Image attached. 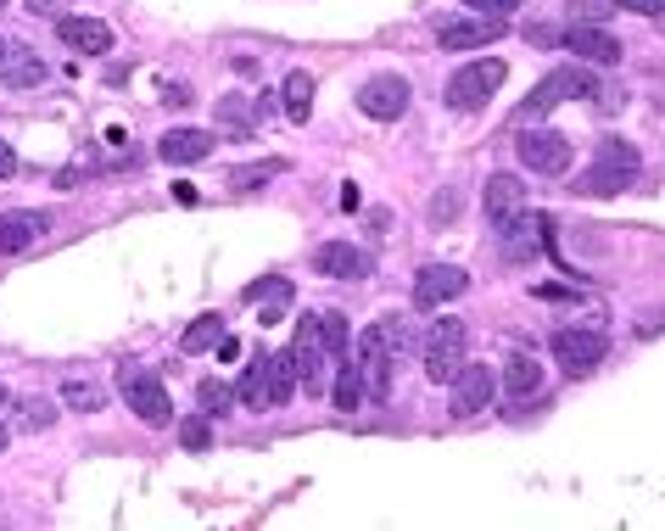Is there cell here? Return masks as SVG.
Wrapping results in <instances>:
<instances>
[{"instance_id": "6da1fadb", "label": "cell", "mask_w": 665, "mask_h": 531, "mask_svg": "<svg viewBox=\"0 0 665 531\" xmlns=\"http://www.w3.org/2000/svg\"><path fill=\"white\" fill-rule=\"evenodd\" d=\"M397 347H403V319H397V314L375 319V324L358 335L353 364H358V375H364V392H369V403H380V398L392 392V358H397Z\"/></svg>"}, {"instance_id": "7a4b0ae2", "label": "cell", "mask_w": 665, "mask_h": 531, "mask_svg": "<svg viewBox=\"0 0 665 531\" xmlns=\"http://www.w3.org/2000/svg\"><path fill=\"white\" fill-rule=\"evenodd\" d=\"M632 179H638V146L621 140V134H609L598 146V163L577 179V190H582V197H621Z\"/></svg>"}, {"instance_id": "3957f363", "label": "cell", "mask_w": 665, "mask_h": 531, "mask_svg": "<svg viewBox=\"0 0 665 531\" xmlns=\"http://www.w3.org/2000/svg\"><path fill=\"white\" fill-rule=\"evenodd\" d=\"M593 95H598V79H593L587 68H577V62H570V68H554V73L526 95V102H520V123H537V118H548L559 102H593Z\"/></svg>"}, {"instance_id": "277c9868", "label": "cell", "mask_w": 665, "mask_h": 531, "mask_svg": "<svg viewBox=\"0 0 665 531\" xmlns=\"http://www.w3.org/2000/svg\"><path fill=\"white\" fill-rule=\"evenodd\" d=\"M503 79H509V68H503L498 57H475V62H464V68L448 79L442 102H448L453 113H482L492 95L503 90Z\"/></svg>"}, {"instance_id": "5b68a950", "label": "cell", "mask_w": 665, "mask_h": 531, "mask_svg": "<svg viewBox=\"0 0 665 531\" xmlns=\"http://www.w3.org/2000/svg\"><path fill=\"white\" fill-rule=\"evenodd\" d=\"M118 392H123L134 420H146V425H168L174 420V403L163 392V380L146 364H118Z\"/></svg>"}, {"instance_id": "8992f818", "label": "cell", "mask_w": 665, "mask_h": 531, "mask_svg": "<svg viewBox=\"0 0 665 531\" xmlns=\"http://www.w3.org/2000/svg\"><path fill=\"white\" fill-rule=\"evenodd\" d=\"M464 324L453 319V314H442V319H431V330H425V375H431L437 386L442 380H453L470 358H464Z\"/></svg>"}, {"instance_id": "52a82bcc", "label": "cell", "mask_w": 665, "mask_h": 531, "mask_svg": "<svg viewBox=\"0 0 665 531\" xmlns=\"http://www.w3.org/2000/svg\"><path fill=\"white\" fill-rule=\"evenodd\" d=\"M554 358H559L565 375H593L609 358V342H604V330L565 324V330H554Z\"/></svg>"}, {"instance_id": "ba28073f", "label": "cell", "mask_w": 665, "mask_h": 531, "mask_svg": "<svg viewBox=\"0 0 665 531\" xmlns=\"http://www.w3.org/2000/svg\"><path fill=\"white\" fill-rule=\"evenodd\" d=\"M408 102H414V90H408L403 73H375V79L358 90V113L375 118V123H397V118L408 113Z\"/></svg>"}, {"instance_id": "9c48e42d", "label": "cell", "mask_w": 665, "mask_h": 531, "mask_svg": "<svg viewBox=\"0 0 665 531\" xmlns=\"http://www.w3.org/2000/svg\"><path fill=\"white\" fill-rule=\"evenodd\" d=\"M514 152H520V163H526L532 174H548V179H559L565 168H570V140L565 134H554V129H526L514 140Z\"/></svg>"}, {"instance_id": "30bf717a", "label": "cell", "mask_w": 665, "mask_h": 531, "mask_svg": "<svg viewBox=\"0 0 665 531\" xmlns=\"http://www.w3.org/2000/svg\"><path fill=\"white\" fill-rule=\"evenodd\" d=\"M292 353H297V375H302L308 392H330V380H336V375H330V364H336V358H330L324 342H319V314H308V319L297 324Z\"/></svg>"}, {"instance_id": "8fae6325", "label": "cell", "mask_w": 665, "mask_h": 531, "mask_svg": "<svg viewBox=\"0 0 665 531\" xmlns=\"http://www.w3.org/2000/svg\"><path fill=\"white\" fill-rule=\"evenodd\" d=\"M532 213V190H526V179H514V174H492L487 179V224L503 235L509 224H520Z\"/></svg>"}, {"instance_id": "7c38bea8", "label": "cell", "mask_w": 665, "mask_h": 531, "mask_svg": "<svg viewBox=\"0 0 665 531\" xmlns=\"http://www.w3.org/2000/svg\"><path fill=\"white\" fill-rule=\"evenodd\" d=\"M448 386H453V403H448V409H453V420L482 414V409L498 398V375H492L487 364H464V369H459Z\"/></svg>"}, {"instance_id": "4fadbf2b", "label": "cell", "mask_w": 665, "mask_h": 531, "mask_svg": "<svg viewBox=\"0 0 665 531\" xmlns=\"http://www.w3.org/2000/svg\"><path fill=\"white\" fill-rule=\"evenodd\" d=\"M470 292V274L459 269V263H425L419 274H414V303L419 308H442V303H453V297H464Z\"/></svg>"}, {"instance_id": "5bb4252c", "label": "cell", "mask_w": 665, "mask_h": 531, "mask_svg": "<svg viewBox=\"0 0 665 531\" xmlns=\"http://www.w3.org/2000/svg\"><path fill=\"white\" fill-rule=\"evenodd\" d=\"M498 28H503V23L475 17V12H464V17H437V45H442V51H475V45H492Z\"/></svg>"}, {"instance_id": "9a60e30c", "label": "cell", "mask_w": 665, "mask_h": 531, "mask_svg": "<svg viewBox=\"0 0 665 531\" xmlns=\"http://www.w3.org/2000/svg\"><path fill=\"white\" fill-rule=\"evenodd\" d=\"M565 45H570V51H577V62H587V68H615V62H621V39H615L609 28L570 23V28H565Z\"/></svg>"}, {"instance_id": "2e32d148", "label": "cell", "mask_w": 665, "mask_h": 531, "mask_svg": "<svg viewBox=\"0 0 665 531\" xmlns=\"http://www.w3.org/2000/svg\"><path fill=\"white\" fill-rule=\"evenodd\" d=\"M57 39L73 57H107L112 51V28L102 17H57Z\"/></svg>"}, {"instance_id": "e0dca14e", "label": "cell", "mask_w": 665, "mask_h": 531, "mask_svg": "<svg viewBox=\"0 0 665 531\" xmlns=\"http://www.w3.org/2000/svg\"><path fill=\"white\" fill-rule=\"evenodd\" d=\"M213 146H218V140H213L207 129H168V134L157 140V157L174 163V168H190V163H207Z\"/></svg>"}, {"instance_id": "ac0fdd59", "label": "cell", "mask_w": 665, "mask_h": 531, "mask_svg": "<svg viewBox=\"0 0 665 531\" xmlns=\"http://www.w3.org/2000/svg\"><path fill=\"white\" fill-rule=\"evenodd\" d=\"M247 303H258V324H280L297 303V285L285 274H269V280H252L247 285Z\"/></svg>"}, {"instance_id": "d6986e66", "label": "cell", "mask_w": 665, "mask_h": 531, "mask_svg": "<svg viewBox=\"0 0 665 531\" xmlns=\"http://www.w3.org/2000/svg\"><path fill=\"white\" fill-rule=\"evenodd\" d=\"M313 269L330 274V280H364L369 274V252L353 247V240H324V247L313 252Z\"/></svg>"}, {"instance_id": "ffe728a7", "label": "cell", "mask_w": 665, "mask_h": 531, "mask_svg": "<svg viewBox=\"0 0 665 531\" xmlns=\"http://www.w3.org/2000/svg\"><path fill=\"white\" fill-rule=\"evenodd\" d=\"M45 224H51V219H45V213H7V219H0V258H17V252H28L34 247V240L45 235Z\"/></svg>"}, {"instance_id": "44dd1931", "label": "cell", "mask_w": 665, "mask_h": 531, "mask_svg": "<svg viewBox=\"0 0 665 531\" xmlns=\"http://www.w3.org/2000/svg\"><path fill=\"white\" fill-rule=\"evenodd\" d=\"M45 73H51V68H45L39 51H28V45H12L7 62H0V79H7L12 90H34V84H45Z\"/></svg>"}, {"instance_id": "7402d4cb", "label": "cell", "mask_w": 665, "mask_h": 531, "mask_svg": "<svg viewBox=\"0 0 665 531\" xmlns=\"http://www.w3.org/2000/svg\"><path fill=\"white\" fill-rule=\"evenodd\" d=\"M543 229H548V219H520V224H509L498 240H503V258H514V263H526V258H537V247H543Z\"/></svg>"}, {"instance_id": "603a6c76", "label": "cell", "mask_w": 665, "mask_h": 531, "mask_svg": "<svg viewBox=\"0 0 665 531\" xmlns=\"http://www.w3.org/2000/svg\"><path fill=\"white\" fill-rule=\"evenodd\" d=\"M297 353L285 347V353H269V409H285L297 398Z\"/></svg>"}, {"instance_id": "cb8c5ba5", "label": "cell", "mask_w": 665, "mask_h": 531, "mask_svg": "<svg viewBox=\"0 0 665 531\" xmlns=\"http://www.w3.org/2000/svg\"><path fill=\"white\" fill-rule=\"evenodd\" d=\"M263 118V102H252V95H224L218 102V123H229V140H252Z\"/></svg>"}, {"instance_id": "d4e9b609", "label": "cell", "mask_w": 665, "mask_h": 531, "mask_svg": "<svg viewBox=\"0 0 665 531\" xmlns=\"http://www.w3.org/2000/svg\"><path fill=\"white\" fill-rule=\"evenodd\" d=\"M503 386H509V398H514V403L537 398V392H543V364H537L532 353H514L509 369H503Z\"/></svg>"}, {"instance_id": "484cf974", "label": "cell", "mask_w": 665, "mask_h": 531, "mask_svg": "<svg viewBox=\"0 0 665 531\" xmlns=\"http://www.w3.org/2000/svg\"><path fill=\"white\" fill-rule=\"evenodd\" d=\"M330 403H336L342 414H353V409H364V403H369L364 375H358V364H353V358H347V364H336V380H330Z\"/></svg>"}, {"instance_id": "4316f807", "label": "cell", "mask_w": 665, "mask_h": 531, "mask_svg": "<svg viewBox=\"0 0 665 531\" xmlns=\"http://www.w3.org/2000/svg\"><path fill=\"white\" fill-rule=\"evenodd\" d=\"M224 314H197L185 324V335H179V353H207V347H218L224 342Z\"/></svg>"}, {"instance_id": "83f0119b", "label": "cell", "mask_w": 665, "mask_h": 531, "mask_svg": "<svg viewBox=\"0 0 665 531\" xmlns=\"http://www.w3.org/2000/svg\"><path fill=\"white\" fill-rule=\"evenodd\" d=\"M235 398H241L247 409H258V414L269 409V353L247 364V375H241V386H235Z\"/></svg>"}, {"instance_id": "f1b7e54d", "label": "cell", "mask_w": 665, "mask_h": 531, "mask_svg": "<svg viewBox=\"0 0 665 531\" xmlns=\"http://www.w3.org/2000/svg\"><path fill=\"white\" fill-rule=\"evenodd\" d=\"M319 342H324V353L336 358V364L353 358V335H347V319L342 314H319Z\"/></svg>"}, {"instance_id": "f546056e", "label": "cell", "mask_w": 665, "mask_h": 531, "mask_svg": "<svg viewBox=\"0 0 665 531\" xmlns=\"http://www.w3.org/2000/svg\"><path fill=\"white\" fill-rule=\"evenodd\" d=\"M308 113H313V79L308 73H285V118L308 123Z\"/></svg>"}, {"instance_id": "4dcf8cb0", "label": "cell", "mask_w": 665, "mask_h": 531, "mask_svg": "<svg viewBox=\"0 0 665 531\" xmlns=\"http://www.w3.org/2000/svg\"><path fill=\"white\" fill-rule=\"evenodd\" d=\"M62 403L79 409V414H102V409H107V392H102L95 380H68V386H62Z\"/></svg>"}, {"instance_id": "1f68e13d", "label": "cell", "mask_w": 665, "mask_h": 531, "mask_svg": "<svg viewBox=\"0 0 665 531\" xmlns=\"http://www.w3.org/2000/svg\"><path fill=\"white\" fill-rule=\"evenodd\" d=\"M197 403H202V414L213 420V414H229L241 398H235V386H224V380H213V375H207V380L197 386Z\"/></svg>"}, {"instance_id": "d6a6232c", "label": "cell", "mask_w": 665, "mask_h": 531, "mask_svg": "<svg viewBox=\"0 0 665 531\" xmlns=\"http://www.w3.org/2000/svg\"><path fill=\"white\" fill-rule=\"evenodd\" d=\"M179 442H185L190 453H207V448H213V420H207V414L179 420Z\"/></svg>"}, {"instance_id": "836d02e7", "label": "cell", "mask_w": 665, "mask_h": 531, "mask_svg": "<svg viewBox=\"0 0 665 531\" xmlns=\"http://www.w3.org/2000/svg\"><path fill=\"white\" fill-rule=\"evenodd\" d=\"M615 17V0H570V23H587V28H604Z\"/></svg>"}, {"instance_id": "e575fe53", "label": "cell", "mask_w": 665, "mask_h": 531, "mask_svg": "<svg viewBox=\"0 0 665 531\" xmlns=\"http://www.w3.org/2000/svg\"><path fill=\"white\" fill-rule=\"evenodd\" d=\"M17 420H23L28 430H51V425H57V403H45V398H23V403H17Z\"/></svg>"}, {"instance_id": "d590c367", "label": "cell", "mask_w": 665, "mask_h": 531, "mask_svg": "<svg viewBox=\"0 0 665 531\" xmlns=\"http://www.w3.org/2000/svg\"><path fill=\"white\" fill-rule=\"evenodd\" d=\"M274 174H285V157H269V163L241 168V174H235V190H258V185H269Z\"/></svg>"}, {"instance_id": "8d00e7d4", "label": "cell", "mask_w": 665, "mask_h": 531, "mask_svg": "<svg viewBox=\"0 0 665 531\" xmlns=\"http://www.w3.org/2000/svg\"><path fill=\"white\" fill-rule=\"evenodd\" d=\"M459 219V190H437L431 197V224H453Z\"/></svg>"}, {"instance_id": "74e56055", "label": "cell", "mask_w": 665, "mask_h": 531, "mask_svg": "<svg viewBox=\"0 0 665 531\" xmlns=\"http://www.w3.org/2000/svg\"><path fill=\"white\" fill-rule=\"evenodd\" d=\"M464 12H475V17H492V23H503V17L514 12V0H464Z\"/></svg>"}, {"instance_id": "f35d334b", "label": "cell", "mask_w": 665, "mask_h": 531, "mask_svg": "<svg viewBox=\"0 0 665 531\" xmlns=\"http://www.w3.org/2000/svg\"><path fill=\"white\" fill-rule=\"evenodd\" d=\"M615 12H638V17H665V0H615Z\"/></svg>"}, {"instance_id": "ab89813d", "label": "cell", "mask_w": 665, "mask_h": 531, "mask_svg": "<svg viewBox=\"0 0 665 531\" xmlns=\"http://www.w3.org/2000/svg\"><path fill=\"white\" fill-rule=\"evenodd\" d=\"M593 107H598V113H615V107H627V95H621V90H609V84H598Z\"/></svg>"}, {"instance_id": "60d3db41", "label": "cell", "mask_w": 665, "mask_h": 531, "mask_svg": "<svg viewBox=\"0 0 665 531\" xmlns=\"http://www.w3.org/2000/svg\"><path fill=\"white\" fill-rule=\"evenodd\" d=\"M163 102H168V107H190L197 95H190V84H163Z\"/></svg>"}, {"instance_id": "b9f144b4", "label": "cell", "mask_w": 665, "mask_h": 531, "mask_svg": "<svg viewBox=\"0 0 665 531\" xmlns=\"http://www.w3.org/2000/svg\"><path fill=\"white\" fill-rule=\"evenodd\" d=\"M526 39H537V45H565V34H559V28H548V23H532V28H526Z\"/></svg>"}, {"instance_id": "7bdbcfd3", "label": "cell", "mask_w": 665, "mask_h": 531, "mask_svg": "<svg viewBox=\"0 0 665 531\" xmlns=\"http://www.w3.org/2000/svg\"><path fill=\"white\" fill-rule=\"evenodd\" d=\"M17 174V152L7 146V140H0V179H12Z\"/></svg>"}, {"instance_id": "ee69618b", "label": "cell", "mask_w": 665, "mask_h": 531, "mask_svg": "<svg viewBox=\"0 0 665 531\" xmlns=\"http://www.w3.org/2000/svg\"><path fill=\"white\" fill-rule=\"evenodd\" d=\"M23 7H28L34 17H57V7H62V0H23Z\"/></svg>"}, {"instance_id": "f6af8a7d", "label": "cell", "mask_w": 665, "mask_h": 531, "mask_svg": "<svg viewBox=\"0 0 665 531\" xmlns=\"http://www.w3.org/2000/svg\"><path fill=\"white\" fill-rule=\"evenodd\" d=\"M7 51H12V45H7V39H0V62H7Z\"/></svg>"}, {"instance_id": "bcb514c9", "label": "cell", "mask_w": 665, "mask_h": 531, "mask_svg": "<svg viewBox=\"0 0 665 531\" xmlns=\"http://www.w3.org/2000/svg\"><path fill=\"white\" fill-rule=\"evenodd\" d=\"M0 453H7V425H0Z\"/></svg>"}, {"instance_id": "7dc6e473", "label": "cell", "mask_w": 665, "mask_h": 531, "mask_svg": "<svg viewBox=\"0 0 665 531\" xmlns=\"http://www.w3.org/2000/svg\"><path fill=\"white\" fill-rule=\"evenodd\" d=\"M0 403H7V386H0Z\"/></svg>"}, {"instance_id": "c3c4849f", "label": "cell", "mask_w": 665, "mask_h": 531, "mask_svg": "<svg viewBox=\"0 0 665 531\" xmlns=\"http://www.w3.org/2000/svg\"><path fill=\"white\" fill-rule=\"evenodd\" d=\"M0 7H7V0H0Z\"/></svg>"}]
</instances>
